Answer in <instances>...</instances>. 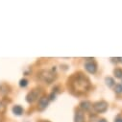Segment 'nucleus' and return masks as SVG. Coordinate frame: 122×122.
<instances>
[{
    "instance_id": "9d476101",
    "label": "nucleus",
    "mask_w": 122,
    "mask_h": 122,
    "mask_svg": "<svg viewBox=\"0 0 122 122\" xmlns=\"http://www.w3.org/2000/svg\"><path fill=\"white\" fill-rule=\"evenodd\" d=\"M13 112L15 115L19 116V115H21L23 113V108L21 106H19V105H15V106L13 107Z\"/></svg>"
},
{
    "instance_id": "423d86ee",
    "label": "nucleus",
    "mask_w": 122,
    "mask_h": 122,
    "mask_svg": "<svg viewBox=\"0 0 122 122\" xmlns=\"http://www.w3.org/2000/svg\"><path fill=\"white\" fill-rule=\"evenodd\" d=\"M49 104V98L46 97V96H42L40 100H39V104H38V109L40 111H43L47 108Z\"/></svg>"
},
{
    "instance_id": "a211bd4d",
    "label": "nucleus",
    "mask_w": 122,
    "mask_h": 122,
    "mask_svg": "<svg viewBox=\"0 0 122 122\" xmlns=\"http://www.w3.org/2000/svg\"><path fill=\"white\" fill-rule=\"evenodd\" d=\"M98 122H107V121H106L105 119H100V120H99Z\"/></svg>"
},
{
    "instance_id": "4468645a",
    "label": "nucleus",
    "mask_w": 122,
    "mask_h": 122,
    "mask_svg": "<svg viewBox=\"0 0 122 122\" xmlns=\"http://www.w3.org/2000/svg\"><path fill=\"white\" fill-rule=\"evenodd\" d=\"M114 91H115V93H117V94L122 93V85H120V84L116 85L115 87H114Z\"/></svg>"
},
{
    "instance_id": "9b49d317",
    "label": "nucleus",
    "mask_w": 122,
    "mask_h": 122,
    "mask_svg": "<svg viewBox=\"0 0 122 122\" xmlns=\"http://www.w3.org/2000/svg\"><path fill=\"white\" fill-rule=\"evenodd\" d=\"M105 82H106V85H107L108 86H110V87L114 85V80H113L112 78H111V77H107V78L105 79Z\"/></svg>"
},
{
    "instance_id": "412c9836",
    "label": "nucleus",
    "mask_w": 122,
    "mask_h": 122,
    "mask_svg": "<svg viewBox=\"0 0 122 122\" xmlns=\"http://www.w3.org/2000/svg\"><path fill=\"white\" fill-rule=\"evenodd\" d=\"M120 62H121V63H122V58H121V59H120Z\"/></svg>"
},
{
    "instance_id": "6ab92c4d",
    "label": "nucleus",
    "mask_w": 122,
    "mask_h": 122,
    "mask_svg": "<svg viewBox=\"0 0 122 122\" xmlns=\"http://www.w3.org/2000/svg\"><path fill=\"white\" fill-rule=\"evenodd\" d=\"M0 122H3V119H2V117H0Z\"/></svg>"
},
{
    "instance_id": "f8f14e48",
    "label": "nucleus",
    "mask_w": 122,
    "mask_h": 122,
    "mask_svg": "<svg viewBox=\"0 0 122 122\" xmlns=\"http://www.w3.org/2000/svg\"><path fill=\"white\" fill-rule=\"evenodd\" d=\"M113 74L116 78H122V69L121 68H115L113 70Z\"/></svg>"
},
{
    "instance_id": "6e6552de",
    "label": "nucleus",
    "mask_w": 122,
    "mask_h": 122,
    "mask_svg": "<svg viewBox=\"0 0 122 122\" xmlns=\"http://www.w3.org/2000/svg\"><path fill=\"white\" fill-rule=\"evenodd\" d=\"M11 87L7 84H1L0 85V93L1 94H7L10 92Z\"/></svg>"
},
{
    "instance_id": "dca6fc26",
    "label": "nucleus",
    "mask_w": 122,
    "mask_h": 122,
    "mask_svg": "<svg viewBox=\"0 0 122 122\" xmlns=\"http://www.w3.org/2000/svg\"><path fill=\"white\" fill-rule=\"evenodd\" d=\"M48 98H49V101H50V100H55V98H56V94H55L54 92H52V93L49 95Z\"/></svg>"
},
{
    "instance_id": "2eb2a0df",
    "label": "nucleus",
    "mask_w": 122,
    "mask_h": 122,
    "mask_svg": "<svg viewBox=\"0 0 122 122\" xmlns=\"http://www.w3.org/2000/svg\"><path fill=\"white\" fill-rule=\"evenodd\" d=\"M27 85H28V80H26V79H21V80L19 81V86H20L21 87H25V86H27Z\"/></svg>"
},
{
    "instance_id": "aec40b11",
    "label": "nucleus",
    "mask_w": 122,
    "mask_h": 122,
    "mask_svg": "<svg viewBox=\"0 0 122 122\" xmlns=\"http://www.w3.org/2000/svg\"><path fill=\"white\" fill-rule=\"evenodd\" d=\"M41 122H49V121H41Z\"/></svg>"
},
{
    "instance_id": "f03ea898",
    "label": "nucleus",
    "mask_w": 122,
    "mask_h": 122,
    "mask_svg": "<svg viewBox=\"0 0 122 122\" xmlns=\"http://www.w3.org/2000/svg\"><path fill=\"white\" fill-rule=\"evenodd\" d=\"M38 77L41 81L44 82V83H47V84H51L55 81L56 79V76L55 74L50 71V70H46V69H43V70H41L39 73H38Z\"/></svg>"
},
{
    "instance_id": "7ed1b4c3",
    "label": "nucleus",
    "mask_w": 122,
    "mask_h": 122,
    "mask_svg": "<svg viewBox=\"0 0 122 122\" xmlns=\"http://www.w3.org/2000/svg\"><path fill=\"white\" fill-rule=\"evenodd\" d=\"M40 93H41V89H40V88H34L33 90H31V91H30V92L27 94V96H26V101H27L28 103H33L34 101H36V100L38 99Z\"/></svg>"
},
{
    "instance_id": "f3484780",
    "label": "nucleus",
    "mask_w": 122,
    "mask_h": 122,
    "mask_svg": "<svg viewBox=\"0 0 122 122\" xmlns=\"http://www.w3.org/2000/svg\"><path fill=\"white\" fill-rule=\"evenodd\" d=\"M114 122H122V117L117 116V117L114 119Z\"/></svg>"
},
{
    "instance_id": "1a4fd4ad",
    "label": "nucleus",
    "mask_w": 122,
    "mask_h": 122,
    "mask_svg": "<svg viewBox=\"0 0 122 122\" xmlns=\"http://www.w3.org/2000/svg\"><path fill=\"white\" fill-rule=\"evenodd\" d=\"M80 108H81V110L86 112V111H88L91 108V103L89 101H83L80 104Z\"/></svg>"
},
{
    "instance_id": "ddd939ff",
    "label": "nucleus",
    "mask_w": 122,
    "mask_h": 122,
    "mask_svg": "<svg viewBox=\"0 0 122 122\" xmlns=\"http://www.w3.org/2000/svg\"><path fill=\"white\" fill-rule=\"evenodd\" d=\"M6 112V104L2 101H0V113H5Z\"/></svg>"
},
{
    "instance_id": "39448f33",
    "label": "nucleus",
    "mask_w": 122,
    "mask_h": 122,
    "mask_svg": "<svg viewBox=\"0 0 122 122\" xmlns=\"http://www.w3.org/2000/svg\"><path fill=\"white\" fill-rule=\"evenodd\" d=\"M85 68H86V70L87 72L93 74L97 70V65H96V63L92 62V61H90V62H86L85 64Z\"/></svg>"
},
{
    "instance_id": "0eeeda50",
    "label": "nucleus",
    "mask_w": 122,
    "mask_h": 122,
    "mask_svg": "<svg viewBox=\"0 0 122 122\" xmlns=\"http://www.w3.org/2000/svg\"><path fill=\"white\" fill-rule=\"evenodd\" d=\"M74 122H85V116L81 110H77L74 116Z\"/></svg>"
},
{
    "instance_id": "f257e3e1",
    "label": "nucleus",
    "mask_w": 122,
    "mask_h": 122,
    "mask_svg": "<svg viewBox=\"0 0 122 122\" xmlns=\"http://www.w3.org/2000/svg\"><path fill=\"white\" fill-rule=\"evenodd\" d=\"M69 85L72 91H74L77 94L86 93L90 87L89 80L82 73L74 74L69 80Z\"/></svg>"
},
{
    "instance_id": "20e7f679",
    "label": "nucleus",
    "mask_w": 122,
    "mask_h": 122,
    "mask_svg": "<svg viewBox=\"0 0 122 122\" xmlns=\"http://www.w3.org/2000/svg\"><path fill=\"white\" fill-rule=\"evenodd\" d=\"M93 109L96 112L102 113L108 110V103L106 101H98L93 104Z\"/></svg>"
}]
</instances>
